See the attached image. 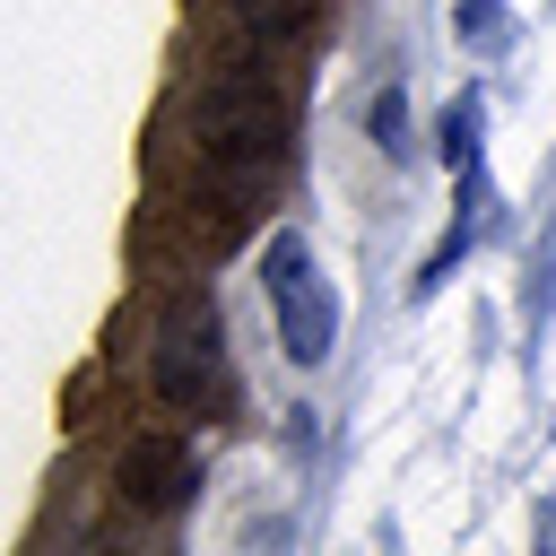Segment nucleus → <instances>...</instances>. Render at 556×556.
<instances>
[{
	"label": "nucleus",
	"mask_w": 556,
	"mask_h": 556,
	"mask_svg": "<svg viewBox=\"0 0 556 556\" xmlns=\"http://www.w3.org/2000/svg\"><path fill=\"white\" fill-rule=\"evenodd\" d=\"M148 382L182 417H226L235 408V365H226V339H217V304L208 295L165 304V321L148 339Z\"/></svg>",
	"instance_id": "2"
},
{
	"label": "nucleus",
	"mask_w": 556,
	"mask_h": 556,
	"mask_svg": "<svg viewBox=\"0 0 556 556\" xmlns=\"http://www.w3.org/2000/svg\"><path fill=\"white\" fill-rule=\"evenodd\" d=\"M374 139H382V156H408V96H400V87H382V104H374Z\"/></svg>",
	"instance_id": "6"
},
{
	"label": "nucleus",
	"mask_w": 556,
	"mask_h": 556,
	"mask_svg": "<svg viewBox=\"0 0 556 556\" xmlns=\"http://www.w3.org/2000/svg\"><path fill=\"white\" fill-rule=\"evenodd\" d=\"M226 17L252 35V43H295L313 26V0H226Z\"/></svg>",
	"instance_id": "5"
},
{
	"label": "nucleus",
	"mask_w": 556,
	"mask_h": 556,
	"mask_svg": "<svg viewBox=\"0 0 556 556\" xmlns=\"http://www.w3.org/2000/svg\"><path fill=\"white\" fill-rule=\"evenodd\" d=\"M261 287H269L278 348H287L295 365H321L330 339H339V295H330V278H321V261H313V243H304L295 226H278V235L261 243Z\"/></svg>",
	"instance_id": "3"
},
{
	"label": "nucleus",
	"mask_w": 556,
	"mask_h": 556,
	"mask_svg": "<svg viewBox=\"0 0 556 556\" xmlns=\"http://www.w3.org/2000/svg\"><path fill=\"white\" fill-rule=\"evenodd\" d=\"M113 486H122L130 513H182L191 486H200V452H191L182 434H139V443H122Z\"/></svg>",
	"instance_id": "4"
},
{
	"label": "nucleus",
	"mask_w": 556,
	"mask_h": 556,
	"mask_svg": "<svg viewBox=\"0 0 556 556\" xmlns=\"http://www.w3.org/2000/svg\"><path fill=\"white\" fill-rule=\"evenodd\" d=\"M191 139L208 156V174H269L287 156V96L261 78V70H217L191 87Z\"/></svg>",
	"instance_id": "1"
}]
</instances>
